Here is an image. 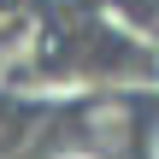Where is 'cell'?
<instances>
[{"mask_svg": "<svg viewBox=\"0 0 159 159\" xmlns=\"http://www.w3.org/2000/svg\"><path fill=\"white\" fill-rule=\"evenodd\" d=\"M148 159H159V124H153V136H148V148H142Z\"/></svg>", "mask_w": 159, "mask_h": 159, "instance_id": "6da1fadb", "label": "cell"}]
</instances>
